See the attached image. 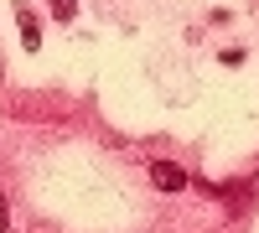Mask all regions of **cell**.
<instances>
[{
	"instance_id": "obj_1",
	"label": "cell",
	"mask_w": 259,
	"mask_h": 233,
	"mask_svg": "<svg viewBox=\"0 0 259 233\" xmlns=\"http://www.w3.org/2000/svg\"><path fill=\"white\" fill-rule=\"evenodd\" d=\"M150 181H156L161 192H182V187H187V171H182L177 161H156V166H150Z\"/></svg>"
},
{
	"instance_id": "obj_2",
	"label": "cell",
	"mask_w": 259,
	"mask_h": 233,
	"mask_svg": "<svg viewBox=\"0 0 259 233\" xmlns=\"http://www.w3.org/2000/svg\"><path fill=\"white\" fill-rule=\"evenodd\" d=\"M16 21H21V47L26 52H41V26H36V16L26 6H16Z\"/></svg>"
},
{
	"instance_id": "obj_3",
	"label": "cell",
	"mask_w": 259,
	"mask_h": 233,
	"mask_svg": "<svg viewBox=\"0 0 259 233\" xmlns=\"http://www.w3.org/2000/svg\"><path fill=\"white\" fill-rule=\"evenodd\" d=\"M47 6H52L57 21H73V6H78V0H47Z\"/></svg>"
},
{
	"instance_id": "obj_4",
	"label": "cell",
	"mask_w": 259,
	"mask_h": 233,
	"mask_svg": "<svg viewBox=\"0 0 259 233\" xmlns=\"http://www.w3.org/2000/svg\"><path fill=\"white\" fill-rule=\"evenodd\" d=\"M6 223H11V207H6V192H0V233H6Z\"/></svg>"
}]
</instances>
